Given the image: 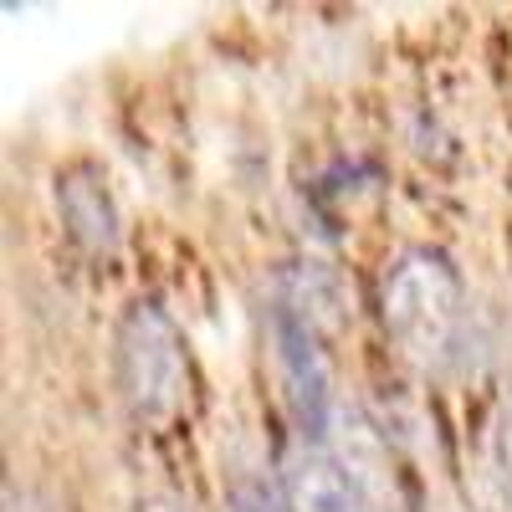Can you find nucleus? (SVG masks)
Returning <instances> with one entry per match:
<instances>
[{
	"instance_id": "obj_1",
	"label": "nucleus",
	"mask_w": 512,
	"mask_h": 512,
	"mask_svg": "<svg viewBox=\"0 0 512 512\" xmlns=\"http://www.w3.org/2000/svg\"><path fill=\"white\" fill-rule=\"evenodd\" d=\"M379 313L390 338L405 349V359L436 369L451 359L456 333H461V313H466V292H461V272L446 251L436 246H410L384 267V287H379Z\"/></svg>"
},
{
	"instance_id": "obj_2",
	"label": "nucleus",
	"mask_w": 512,
	"mask_h": 512,
	"mask_svg": "<svg viewBox=\"0 0 512 512\" xmlns=\"http://www.w3.org/2000/svg\"><path fill=\"white\" fill-rule=\"evenodd\" d=\"M118 390L134 410V420L164 425L185 405L190 390V364H185V338L169 323L159 303H139L118 323Z\"/></svg>"
},
{
	"instance_id": "obj_3",
	"label": "nucleus",
	"mask_w": 512,
	"mask_h": 512,
	"mask_svg": "<svg viewBox=\"0 0 512 512\" xmlns=\"http://www.w3.org/2000/svg\"><path fill=\"white\" fill-rule=\"evenodd\" d=\"M272 349H277V374H282V395L303 425V436H323L328 415H333V379L328 359L318 349V333L308 323H297L292 313L272 308Z\"/></svg>"
},
{
	"instance_id": "obj_4",
	"label": "nucleus",
	"mask_w": 512,
	"mask_h": 512,
	"mask_svg": "<svg viewBox=\"0 0 512 512\" xmlns=\"http://www.w3.org/2000/svg\"><path fill=\"white\" fill-rule=\"evenodd\" d=\"M57 210H62L67 236L88 256H108L118 246V210H113L108 180L93 164H72L57 175Z\"/></svg>"
},
{
	"instance_id": "obj_5",
	"label": "nucleus",
	"mask_w": 512,
	"mask_h": 512,
	"mask_svg": "<svg viewBox=\"0 0 512 512\" xmlns=\"http://www.w3.org/2000/svg\"><path fill=\"white\" fill-rule=\"evenodd\" d=\"M287 507L292 512H369V497L349 477L344 461H333L318 446H303L287 456Z\"/></svg>"
},
{
	"instance_id": "obj_6",
	"label": "nucleus",
	"mask_w": 512,
	"mask_h": 512,
	"mask_svg": "<svg viewBox=\"0 0 512 512\" xmlns=\"http://www.w3.org/2000/svg\"><path fill=\"white\" fill-rule=\"evenodd\" d=\"M277 308L292 313L297 323H308L313 333L318 328H338L344 323V287H338L333 267L323 262H292L282 272V297H277Z\"/></svg>"
},
{
	"instance_id": "obj_7",
	"label": "nucleus",
	"mask_w": 512,
	"mask_h": 512,
	"mask_svg": "<svg viewBox=\"0 0 512 512\" xmlns=\"http://www.w3.org/2000/svg\"><path fill=\"white\" fill-rule=\"evenodd\" d=\"M231 512H292V507H287V492L267 487L262 477H246L231 487Z\"/></svg>"
},
{
	"instance_id": "obj_8",
	"label": "nucleus",
	"mask_w": 512,
	"mask_h": 512,
	"mask_svg": "<svg viewBox=\"0 0 512 512\" xmlns=\"http://www.w3.org/2000/svg\"><path fill=\"white\" fill-rule=\"evenodd\" d=\"M492 446H497V477H502V487L512 497V384H507V395L497 405V436H492Z\"/></svg>"
},
{
	"instance_id": "obj_9",
	"label": "nucleus",
	"mask_w": 512,
	"mask_h": 512,
	"mask_svg": "<svg viewBox=\"0 0 512 512\" xmlns=\"http://www.w3.org/2000/svg\"><path fill=\"white\" fill-rule=\"evenodd\" d=\"M139 512H190V507H185L180 497H144Z\"/></svg>"
},
{
	"instance_id": "obj_10",
	"label": "nucleus",
	"mask_w": 512,
	"mask_h": 512,
	"mask_svg": "<svg viewBox=\"0 0 512 512\" xmlns=\"http://www.w3.org/2000/svg\"><path fill=\"white\" fill-rule=\"evenodd\" d=\"M11 512H21V507H16V497H11Z\"/></svg>"
}]
</instances>
